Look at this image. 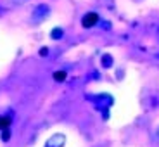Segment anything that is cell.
I'll use <instances>...</instances> for the list:
<instances>
[{"instance_id":"obj_1","label":"cell","mask_w":159,"mask_h":147,"mask_svg":"<svg viewBox=\"0 0 159 147\" xmlns=\"http://www.w3.org/2000/svg\"><path fill=\"white\" fill-rule=\"evenodd\" d=\"M97 23H99V16H97L95 12H88V14L83 16V19H81V24H83L85 28H92Z\"/></svg>"},{"instance_id":"obj_2","label":"cell","mask_w":159,"mask_h":147,"mask_svg":"<svg viewBox=\"0 0 159 147\" xmlns=\"http://www.w3.org/2000/svg\"><path fill=\"white\" fill-rule=\"evenodd\" d=\"M11 126V118L4 116V118H0V130H7Z\"/></svg>"},{"instance_id":"obj_3","label":"cell","mask_w":159,"mask_h":147,"mask_svg":"<svg viewBox=\"0 0 159 147\" xmlns=\"http://www.w3.org/2000/svg\"><path fill=\"white\" fill-rule=\"evenodd\" d=\"M54 80L56 81H64L66 80V71H56L54 73Z\"/></svg>"},{"instance_id":"obj_4","label":"cell","mask_w":159,"mask_h":147,"mask_svg":"<svg viewBox=\"0 0 159 147\" xmlns=\"http://www.w3.org/2000/svg\"><path fill=\"white\" fill-rule=\"evenodd\" d=\"M52 35H54V36H61V35H62V31H61V30H54Z\"/></svg>"},{"instance_id":"obj_5","label":"cell","mask_w":159,"mask_h":147,"mask_svg":"<svg viewBox=\"0 0 159 147\" xmlns=\"http://www.w3.org/2000/svg\"><path fill=\"white\" fill-rule=\"evenodd\" d=\"M2 139H4V140H9V131H4V135H2Z\"/></svg>"}]
</instances>
